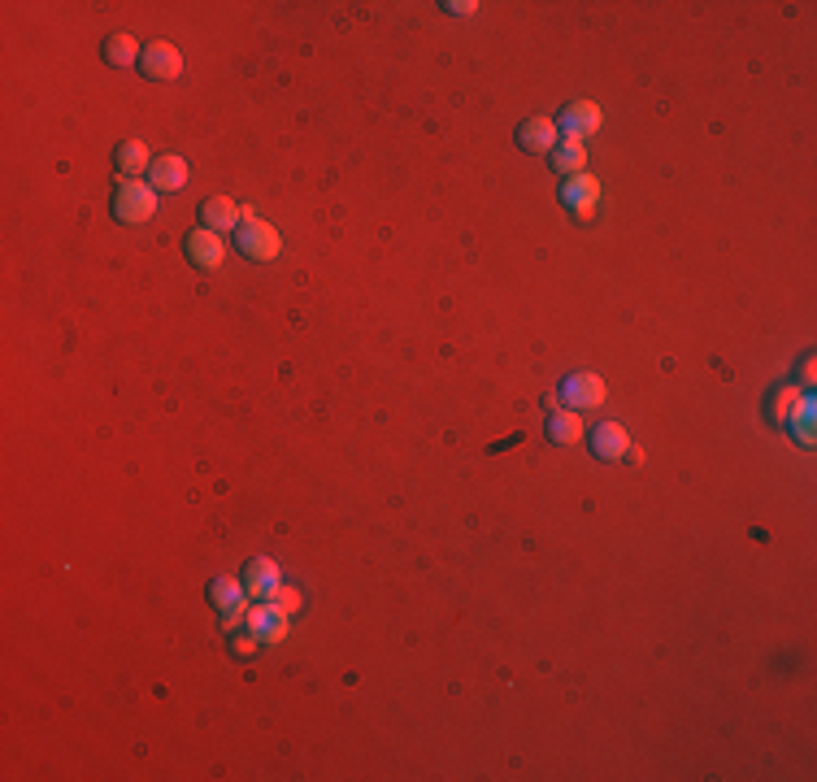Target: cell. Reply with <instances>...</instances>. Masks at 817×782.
I'll list each match as a JSON object with an SVG mask.
<instances>
[{"label":"cell","instance_id":"6da1fadb","mask_svg":"<svg viewBox=\"0 0 817 782\" xmlns=\"http://www.w3.org/2000/svg\"><path fill=\"white\" fill-rule=\"evenodd\" d=\"M157 213V187L144 179H122L113 192V218L127 226H144Z\"/></svg>","mask_w":817,"mask_h":782},{"label":"cell","instance_id":"7a4b0ae2","mask_svg":"<svg viewBox=\"0 0 817 782\" xmlns=\"http://www.w3.org/2000/svg\"><path fill=\"white\" fill-rule=\"evenodd\" d=\"M235 248H240L248 261H274L283 252V239H279V231H274L270 222L244 218L240 231H235Z\"/></svg>","mask_w":817,"mask_h":782},{"label":"cell","instance_id":"3957f363","mask_svg":"<svg viewBox=\"0 0 817 782\" xmlns=\"http://www.w3.org/2000/svg\"><path fill=\"white\" fill-rule=\"evenodd\" d=\"M605 378L600 374H570L561 383V400H565V409H574V413H583V409H600L605 405Z\"/></svg>","mask_w":817,"mask_h":782},{"label":"cell","instance_id":"277c9868","mask_svg":"<svg viewBox=\"0 0 817 782\" xmlns=\"http://www.w3.org/2000/svg\"><path fill=\"white\" fill-rule=\"evenodd\" d=\"M140 70H144V79H153V83H170L183 74V53L170 40H153V44H144Z\"/></svg>","mask_w":817,"mask_h":782},{"label":"cell","instance_id":"5b68a950","mask_svg":"<svg viewBox=\"0 0 817 782\" xmlns=\"http://www.w3.org/2000/svg\"><path fill=\"white\" fill-rule=\"evenodd\" d=\"M561 205L574 213V218H583V222H592L596 218V205H600V183L592 179V174H574V179H565L561 183Z\"/></svg>","mask_w":817,"mask_h":782},{"label":"cell","instance_id":"8992f818","mask_svg":"<svg viewBox=\"0 0 817 782\" xmlns=\"http://www.w3.org/2000/svg\"><path fill=\"white\" fill-rule=\"evenodd\" d=\"M557 131H565V140L583 144L587 135L600 131V105L596 100H574V105H565V113L557 118Z\"/></svg>","mask_w":817,"mask_h":782},{"label":"cell","instance_id":"52a82bcc","mask_svg":"<svg viewBox=\"0 0 817 782\" xmlns=\"http://www.w3.org/2000/svg\"><path fill=\"white\" fill-rule=\"evenodd\" d=\"M261 643H283L287 639V613L279 609L274 600H257L253 609H248V622H244Z\"/></svg>","mask_w":817,"mask_h":782},{"label":"cell","instance_id":"ba28073f","mask_svg":"<svg viewBox=\"0 0 817 782\" xmlns=\"http://www.w3.org/2000/svg\"><path fill=\"white\" fill-rule=\"evenodd\" d=\"M226 257V244L218 231H209V226H196L192 235H187V261H192L196 270H218Z\"/></svg>","mask_w":817,"mask_h":782},{"label":"cell","instance_id":"9c48e42d","mask_svg":"<svg viewBox=\"0 0 817 782\" xmlns=\"http://www.w3.org/2000/svg\"><path fill=\"white\" fill-rule=\"evenodd\" d=\"M587 444H592V452L600 461H622L626 452H631V435H626V426H618V422H600V426H592Z\"/></svg>","mask_w":817,"mask_h":782},{"label":"cell","instance_id":"30bf717a","mask_svg":"<svg viewBox=\"0 0 817 782\" xmlns=\"http://www.w3.org/2000/svg\"><path fill=\"white\" fill-rule=\"evenodd\" d=\"M283 587V574H279V565H274L270 557H257V561H248V570H244V591L253 600H274V591Z\"/></svg>","mask_w":817,"mask_h":782},{"label":"cell","instance_id":"8fae6325","mask_svg":"<svg viewBox=\"0 0 817 782\" xmlns=\"http://www.w3.org/2000/svg\"><path fill=\"white\" fill-rule=\"evenodd\" d=\"M518 144L526 148V153H552V148L561 144V131L552 118H526L518 126Z\"/></svg>","mask_w":817,"mask_h":782},{"label":"cell","instance_id":"7c38bea8","mask_svg":"<svg viewBox=\"0 0 817 782\" xmlns=\"http://www.w3.org/2000/svg\"><path fill=\"white\" fill-rule=\"evenodd\" d=\"M235 222H244V209L235 205L231 196H209L205 205H200V226H209V231H235Z\"/></svg>","mask_w":817,"mask_h":782},{"label":"cell","instance_id":"4fadbf2b","mask_svg":"<svg viewBox=\"0 0 817 782\" xmlns=\"http://www.w3.org/2000/svg\"><path fill=\"white\" fill-rule=\"evenodd\" d=\"M813 418H817V396H813V391H804V396L796 400V409H791V413H787V422H783V426H787V431H791V435H796V439H800V444H804V448H813V444H817Z\"/></svg>","mask_w":817,"mask_h":782},{"label":"cell","instance_id":"5bb4252c","mask_svg":"<svg viewBox=\"0 0 817 782\" xmlns=\"http://www.w3.org/2000/svg\"><path fill=\"white\" fill-rule=\"evenodd\" d=\"M148 183H153L157 192H183V187H187V161L174 157V153L157 157L153 170H148Z\"/></svg>","mask_w":817,"mask_h":782},{"label":"cell","instance_id":"9a60e30c","mask_svg":"<svg viewBox=\"0 0 817 782\" xmlns=\"http://www.w3.org/2000/svg\"><path fill=\"white\" fill-rule=\"evenodd\" d=\"M548 439L552 444H561V448L578 444V439H583V413H574V409L548 413Z\"/></svg>","mask_w":817,"mask_h":782},{"label":"cell","instance_id":"2e32d148","mask_svg":"<svg viewBox=\"0 0 817 782\" xmlns=\"http://www.w3.org/2000/svg\"><path fill=\"white\" fill-rule=\"evenodd\" d=\"M113 161H118V174H122V179H140L144 170H153V157H148V148H144L140 140L118 144V153H113Z\"/></svg>","mask_w":817,"mask_h":782},{"label":"cell","instance_id":"e0dca14e","mask_svg":"<svg viewBox=\"0 0 817 782\" xmlns=\"http://www.w3.org/2000/svg\"><path fill=\"white\" fill-rule=\"evenodd\" d=\"M100 53H105V61H109V66H118V70H127V66H135V61H140L144 57V48H140V40H135V35H109V40H105V48H100Z\"/></svg>","mask_w":817,"mask_h":782},{"label":"cell","instance_id":"ac0fdd59","mask_svg":"<svg viewBox=\"0 0 817 782\" xmlns=\"http://www.w3.org/2000/svg\"><path fill=\"white\" fill-rule=\"evenodd\" d=\"M548 157H552V170L565 174V179H574V174H583V170H587V148L578 144V140H561Z\"/></svg>","mask_w":817,"mask_h":782},{"label":"cell","instance_id":"d6986e66","mask_svg":"<svg viewBox=\"0 0 817 782\" xmlns=\"http://www.w3.org/2000/svg\"><path fill=\"white\" fill-rule=\"evenodd\" d=\"M800 396H804L800 387H783V391H778V396L770 400V422H774V426H783V422H787V413L796 409V400H800Z\"/></svg>","mask_w":817,"mask_h":782},{"label":"cell","instance_id":"ffe728a7","mask_svg":"<svg viewBox=\"0 0 817 782\" xmlns=\"http://www.w3.org/2000/svg\"><path fill=\"white\" fill-rule=\"evenodd\" d=\"M274 604H279V609H283L287 617H292V613L300 609V604H305V596H300L296 587H279V591H274Z\"/></svg>","mask_w":817,"mask_h":782},{"label":"cell","instance_id":"44dd1931","mask_svg":"<svg viewBox=\"0 0 817 782\" xmlns=\"http://www.w3.org/2000/svg\"><path fill=\"white\" fill-rule=\"evenodd\" d=\"M257 643H261V639L253 635V630H248V635H240V639H231V648H235V652H240V657H253V652H257Z\"/></svg>","mask_w":817,"mask_h":782},{"label":"cell","instance_id":"7402d4cb","mask_svg":"<svg viewBox=\"0 0 817 782\" xmlns=\"http://www.w3.org/2000/svg\"><path fill=\"white\" fill-rule=\"evenodd\" d=\"M444 9H452V14H474V9H479V5H470V0H452V5H444Z\"/></svg>","mask_w":817,"mask_h":782}]
</instances>
